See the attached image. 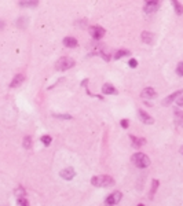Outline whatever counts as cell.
<instances>
[{
    "instance_id": "cell-8",
    "label": "cell",
    "mask_w": 183,
    "mask_h": 206,
    "mask_svg": "<svg viewBox=\"0 0 183 206\" xmlns=\"http://www.w3.org/2000/svg\"><path fill=\"white\" fill-rule=\"evenodd\" d=\"M61 177L65 179V180H72L73 177L76 176V172L73 171L72 168H66V169H63V171H61Z\"/></svg>"
},
{
    "instance_id": "cell-9",
    "label": "cell",
    "mask_w": 183,
    "mask_h": 206,
    "mask_svg": "<svg viewBox=\"0 0 183 206\" xmlns=\"http://www.w3.org/2000/svg\"><path fill=\"white\" fill-rule=\"evenodd\" d=\"M140 39H142L143 43H147V44H153V43H154V35L150 33V32H142Z\"/></svg>"
},
{
    "instance_id": "cell-28",
    "label": "cell",
    "mask_w": 183,
    "mask_h": 206,
    "mask_svg": "<svg viewBox=\"0 0 183 206\" xmlns=\"http://www.w3.org/2000/svg\"><path fill=\"white\" fill-rule=\"evenodd\" d=\"M99 54H101V57L103 58L105 60H108V62L110 60V55H108V54H105V52H99Z\"/></svg>"
},
{
    "instance_id": "cell-6",
    "label": "cell",
    "mask_w": 183,
    "mask_h": 206,
    "mask_svg": "<svg viewBox=\"0 0 183 206\" xmlns=\"http://www.w3.org/2000/svg\"><path fill=\"white\" fill-rule=\"evenodd\" d=\"M180 95H183V89H179V91H176V92L171 93L169 96H167V98L162 100V104H164V106H168V104H171V103H172L173 100H175L178 96H180Z\"/></svg>"
},
{
    "instance_id": "cell-30",
    "label": "cell",
    "mask_w": 183,
    "mask_h": 206,
    "mask_svg": "<svg viewBox=\"0 0 183 206\" xmlns=\"http://www.w3.org/2000/svg\"><path fill=\"white\" fill-rule=\"evenodd\" d=\"M176 103H178L179 106H182V104H183V95L180 96V98H179V99H178V100H176Z\"/></svg>"
},
{
    "instance_id": "cell-4",
    "label": "cell",
    "mask_w": 183,
    "mask_h": 206,
    "mask_svg": "<svg viewBox=\"0 0 183 206\" xmlns=\"http://www.w3.org/2000/svg\"><path fill=\"white\" fill-rule=\"evenodd\" d=\"M90 35L94 39H102L105 36V29L101 26H91L90 28Z\"/></svg>"
},
{
    "instance_id": "cell-31",
    "label": "cell",
    "mask_w": 183,
    "mask_h": 206,
    "mask_svg": "<svg viewBox=\"0 0 183 206\" xmlns=\"http://www.w3.org/2000/svg\"><path fill=\"white\" fill-rule=\"evenodd\" d=\"M180 153H182V154H183V146H182V147H180Z\"/></svg>"
},
{
    "instance_id": "cell-29",
    "label": "cell",
    "mask_w": 183,
    "mask_h": 206,
    "mask_svg": "<svg viewBox=\"0 0 183 206\" xmlns=\"http://www.w3.org/2000/svg\"><path fill=\"white\" fill-rule=\"evenodd\" d=\"M121 127L122 128H128V120H121Z\"/></svg>"
},
{
    "instance_id": "cell-12",
    "label": "cell",
    "mask_w": 183,
    "mask_h": 206,
    "mask_svg": "<svg viewBox=\"0 0 183 206\" xmlns=\"http://www.w3.org/2000/svg\"><path fill=\"white\" fill-rule=\"evenodd\" d=\"M129 139H131V142H132L134 147H140L143 146V144H146V139L143 138H137V136H129Z\"/></svg>"
},
{
    "instance_id": "cell-18",
    "label": "cell",
    "mask_w": 183,
    "mask_h": 206,
    "mask_svg": "<svg viewBox=\"0 0 183 206\" xmlns=\"http://www.w3.org/2000/svg\"><path fill=\"white\" fill-rule=\"evenodd\" d=\"M157 188H158V180H153V184H151V188H150V198H153Z\"/></svg>"
},
{
    "instance_id": "cell-21",
    "label": "cell",
    "mask_w": 183,
    "mask_h": 206,
    "mask_svg": "<svg viewBox=\"0 0 183 206\" xmlns=\"http://www.w3.org/2000/svg\"><path fill=\"white\" fill-rule=\"evenodd\" d=\"M15 195L18 196V198H24V195H25V190H24V187H18L17 191H15Z\"/></svg>"
},
{
    "instance_id": "cell-22",
    "label": "cell",
    "mask_w": 183,
    "mask_h": 206,
    "mask_svg": "<svg viewBox=\"0 0 183 206\" xmlns=\"http://www.w3.org/2000/svg\"><path fill=\"white\" fill-rule=\"evenodd\" d=\"M176 73L179 76H183V62H179L178 63V68H176Z\"/></svg>"
},
{
    "instance_id": "cell-26",
    "label": "cell",
    "mask_w": 183,
    "mask_h": 206,
    "mask_svg": "<svg viewBox=\"0 0 183 206\" xmlns=\"http://www.w3.org/2000/svg\"><path fill=\"white\" fill-rule=\"evenodd\" d=\"M54 117H57V118H66V120H70L72 118V116H69V114H54Z\"/></svg>"
},
{
    "instance_id": "cell-25",
    "label": "cell",
    "mask_w": 183,
    "mask_h": 206,
    "mask_svg": "<svg viewBox=\"0 0 183 206\" xmlns=\"http://www.w3.org/2000/svg\"><path fill=\"white\" fill-rule=\"evenodd\" d=\"M18 205L19 206H29V202L25 198H18Z\"/></svg>"
},
{
    "instance_id": "cell-27",
    "label": "cell",
    "mask_w": 183,
    "mask_h": 206,
    "mask_svg": "<svg viewBox=\"0 0 183 206\" xmlns=\"http://www.w3.org/2000/svg\"><path fill=\"white\" fill-rule=\"evenodd\" d=\"M128 65H129V66H131V68H137V66H138V62H137V59H131V60H129V62H128Z\"/></svg>"
},
{
    "instance_id": "cell-11",
    "label": "cell",
    "mask_w": 183,
    "mask_h": 206,
    "mask_svg": "<svg viewBox=\"0 0 183 206\" xmlns=\"http://www.w3.org/2000/svg\"><path fill=\"white\" fill-rule=\"evenodd\" d=\"M138 114H139V118L143 121L145 124H153V122H154V120H153V118H151L150 116L146 113V111L139 110V111H138Z\"/></svg>"
},
{
    "instance_id": "cell-32",
    "label": "cell",
    "mask_w": 183,
    "mask_h": 206,
    "mask_svg": "<svg viewBox=\"0 0 183 206\" xmlns=\"http://www.w3.org/2000/svg\"><path fill=\"white\" fill-rule=\"evenodd\" d=\"M138 206H143V205H138Z\"/></svg>"
},
{
    "instance_id": "cell-14",
    "label": "cell",
    "mask_w": 183,
    "mask_h": 206,
    "mask_svg": "<svg viewBox=\"0 0 183 206\" xmlns=\"http://www.w3.org/2000/svg\"><path fill=\"white\" fill-rule=\"evenodd\" d=\"M63 46L73 48V47L79 46V43H77V40H76L75 37H65V39H63Z\"/></svg>"
},
{
    "instance_id": "cell-2",
    "label": "cell",
    "mask_w": 183,
    "mask_h": 206,
    "mask_svg": "<svg viewBox=\"0 0 183 206\" xmlns=\"http://www.w3.org/2000/svg\"><path fill=\"white\" fill-rule=\"evenodd\" d=\"M132 162L137 165L138 168H146L150 165V160H149V157L143 153H137L132 155Z\"/></svg>"
},
{
    "instance_id": "cell-17",
    "label": "cell",
    "mask_w": 183,
    "mask_h": 206,
    "mask_svg": "<svg viewBox=\"0 0 183 206\" xmlns=\"http://www.w3.org/2000/svg\"><path fill=\"white\" fill-rule=\"evenodd\" d=\"M128 55H129V51L128 50H120V51H117V52L114 54V59H120V58L128 57Z\"/></svg>"
},
{
    "instance_id": "cell-24",
    "label": "cell",
    "mask_w": 183,
    "mask_h": 206,
    "mask_svg": "<svg viewBox=\"0 0 183 206\" xmlns=\"http://www.w3.org/2000/svg\"><path fill=\"white\" fill-rule=\"evenodd\" d=\"M19 6H37V1H19Z\"/></svg>"
},
{
    "instance_id": "cell-5",
    "label": "cell",
    "mask_w": 183,
    "mask_h": 206,
    "mask_svg": "<svg viewBox=\"0 0 183 206\" xmlns=\"http://www.w3.org/2000/svg\"><path fill=\"white\" fill-rule=\"evenodd\" d=\"M122 198V194L120 191H116L113 192V194H110V195L106 198V203L108 205H116V203L120 202V199Z\"/></svg>"
},
{
    "instance_id": "cell-13",
    "label": "cell",
    "mask_w": 183,
    "mask_h": 206,
    "mask_svg": "<svg viewBox=\"0 0 183 206\" xmlns=\"http://www.w3.org/2000/svg\"><path fill=\"white\" fill-rule=\"evenodd\" d=\"M140 95H142V98H145V99H151V98L156 96V91L153 88H145Z\"/></svg>"
},
{
    "instance_id": "cell-10",
    "label": "cell",
    "mask_w": 183,
    "mask_h": 206,
    "mask_svg": "<svg viewBox=\"0 0 183 206\" xmlns=\"http://www.w3.org/2000/svg\"><path fill=\"white\" fill-rule=\"evenodd\" d=\"M102 93H106V95H117V89L111 85V84H105L102 87Z\"/></svg>"
},
{
    "instance_id": "cell-3",
    "label": "cell",
    "mask_w": 183,
    "mask_h": 206,
    "mask_svg": "<svg viewBox=\"0 0 183 206\" xmlns=\"http://www.w3.org/2000/svg\"><path fill=\"white\" fill-rule=\"evenodd\" d=\"M75 66V60L72 58H61L59 60H57V63H55V69L59 71H65L68 70V69L73 68Z\"/></svg>"
},
{
    "instance_id": "cell-15",
    "label": "cell",
    "mask_w": 183,
    "mask_h": 206,
    "mask_svg": "<svg viewBox=\"0 0 183 206\" xmlns=\"http://www.w3.org/2000/svg\"><path fill=\"white\" fill-rule=\"evenodd\" d=\"M25 80V77H24V74H17L14 77V80L11 81V84H10V87L11 88H15V87H18L19 84H22V81Z\"/></svg>"
},
{
    "instance_id": "cell-19",
    "label": "cell",
    "mask_w": 183,
    "mask_h": 206,
    "mask_svg": "<svg viewBox=\"0 0 183 206\" xmlns=\"http://www.w3.org/2000/svg\"><path fill=\"white\" fill-rule=\"evenodd\" d=\"M24 147L25 149H30L32 147V138L30 136H25V139H24Z\"/></svg>"
},
{
    "instance_id": "cell-16",
    "label": "cell",
    "mask_w": 183,
    "mask_h": 206,
    "mask_svg": "<svg viewBox=\"0 0 183 206\" xmlns=\"http://www.w3.org/2000/svg\"><path fill=\"white\" fill-rule=\"evenodd\" d=\"M175 124L178 127H183V111L180 110H175Z\"/></svg>"
},
{
    "instance_id": "cell-1",
    "label": "cell",
    "mask_w": 183,
    "mask_h": 206,
    "mask_svg": "<svg viewBox=\"0 0 183 206\" xmlns=\"http://www.w3.org/2000/svg\"><path fill=\"white\" fill-rule=\"evenodd\" d=\"M91 183L95 187H110L114 184V180L108 174H99V176H94L91 179Z\"/></svg>"
},
{
    "instance_id": "cell-7",
    "label": "cell",
    "mask_w": 183,
    "mask_h": 206,
    "mask_svg": "<svg viewBox=\"0 0 183 206\" xmlns=\"http://www.w3.org/2000/svg\"><path fill=\"white\" fill-rule=\"evenodd\" d=\"M158 6H160L158 1H147L143 10H145V13H147V14H151V13H154V11L158 10Z\"/></svg>"
},
{
    "instance_id": "cell-23",
    "label": "cell",
    "mask_w": 183,
    "mask_h": 206,
    "mask_svg": "<svg viewBox=\"0 0 183 206\" xmlns=\"http://www.w3.org/2000/svg\"><path fill=\"white\" fill-rule=\"evenodd\" d=\"M41 142H43L44 144H46V146H48V144L51 143V138H50L48 135H44L43 138H41Z\"/></svg>"
},
{
    "instance_id": "cell-20",
    "label": "cell",
    "mask_w": 183,
    "mask_h": 206,
    "mask_svg": "<svg viewBox=\"0 0 183 206\" xmlns=\"http://www.w3.org/2000/svg\"><path fill=\"white\" fill-rule=\"evenodd\" d=\"M173 7H175V10H176V14H179V15L183 14V7L179 1H173Z\"/></svg>"
}]
</instances>
